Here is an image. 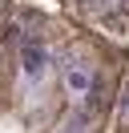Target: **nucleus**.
Listing matches in <instances>:
<instances>
[{
    "mask_svg": "<svg viewBox=\"0 0 129 133\" xmlns=\"http://www.w3.org/2000/svg\"><path fill=\"white\" fill-rule=\"evenodd\" d=\"M44 69H48V49H44L40 41H28V44L20 49V73L28 77V81H40Z\"/></svg>",
    "mask_w": 129,
    "mask_h": 133,
    "instance_id": "f257e3e1",
    "label": "nucleus"
},
{
    "mask_svg": "<svg viewBox=\"0 0 129 133\" xmlns=\"http://www.w3.org/2000/svg\"><path fill=\"white\" fill-rule=\"evenodd\" d=\"M64 89H69L73 97H85V93L93 89V73H89V65H81V61L64 65Z\"/></svg>",
    "mask_w": 129,
    "mask_h": 133,
    "instance_id": "f03ea898",
    "label": "nucleus"
},
{
    "mask_svg": "<svg viewBox=\"0 0 129 133\" xmlns=\"http://www.w3.org/2000/svg\"><path fill=\"white\" fill-rule=\"evenodd\" d=\"M117 125H121V129H129V93L121 97V105H117Z\"/></svg>",
    "mask_w": 129,
    "mask_h": 133,
    "instance_id": "7ed1b4c3",
    "label": "nucleus"
},
{
    "mask_svg": "<svg viewBox=\"0 0 129 133\" xmlns=\"http://www.w3.org/2000/svg\"><path fill=\"white\" fill-rule=\"evenodd\" d=\"M0 4H4V0H0Z\"/></svg>",
    "mask_w": 129,
    "mask_h": 133,
    "instance_id": "20e7f679",
    "label": "nucleus"
}]
</instances>
